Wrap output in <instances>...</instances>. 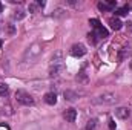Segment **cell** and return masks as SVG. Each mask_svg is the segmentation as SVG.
I'll use <instances>...</instances> for the list:
<instances>
[{
  "label": "cell",
  "instance_id": "cell-11",
  "mask_svg": "<svg viewBox=\"0 0 132 130\" xmlns=\"http://www.w3.org/2000/svg\"><path fill=\"white\" fill-rule=\"evenodd\" d=\"M89 25L94 28V29H98L100 26H101V23H100V20H97V18H91L89 20Z\"/></svg>",
  "mask_w": 132,
  "mask_h": 130
},
{
  "label": "cell",
  "instance_id": "cell-19",
  "mask_svg": "<svg viewBox=\"0 0 132 130\" xmlns=\"http://www.w3.org/2000/svg\"><path fill=\"white\" fill-rule=\"evenodd\" d=\"M129 66H131V70H132V61H131V64H129Z\"/></svg>",
  "mask_w": 132,
  "mask_h": 130
},
{
  "label": "cell",
  "instance_id": "cell-8",
  "mask_svg": "<svg viewBox=\"0 0 132 130\" xmlns=\"http://www.w3.org/2000/svg\"><path fill=\"white\" fill-rule=\"evenodd\" d=\"M109 25H111V28H112L114 31H120V29H121V26H123V23H121L117 17H115V18H114V17H112V18H109Z\"/></svg>",
  "mask_w": 132,
  "mask_h": 130
},
{
  "label": "cell",
  "instance_id": "cell-1",
  "mask_svg": "<svg viewBox=\"0 0 132 130\" xmlns=\"http://www.w3.org/2000/svg\"><path fill=\"white\" fill-rule=\"evenodd\" d=\"M94 104H104V106H111V104H115L117 103V97L114 94H104L101 97H97L94 101Z\"/></svg>",
  "mask_w": 132,
  "mask_h": 130
},
{
  "label": "cell",
  "instance_id": "cell-16",
  "mask_svg": "<svg viewBox=\"0 0 132 130\" xmlns=\"http://www.w3.org/2000/svg\"><path fill=\"white\" fill-rule=\"evenodd\" d=\"M0 130H9V127L5 126V124H0Z\"/></svg>",
  "mask_w": 132,
  "mask_h": 130
},
{
  "label": "cell",
  "instance_id": "cell-2",
  "mask_svg": "<svg viewBox=\"0 0 132 130\" xmlns=\"http://www.w3.org/2000/svg\"><path fill=\"white\" fill-rule=\"evenodd\" d=\"M15 98H17V101H19L20 104H23V106H32L34 104L32 97H31L28 92H25V90H17V92H15Z\"/></svg>",
  "mask_w": 132,
  "mask_h": 130
},
{
  "label": "cell",
  "instance_id": "cell-9",
  "mask_svg": "<svg viewBox=\"0 0 132 130\" xmlns=\"http://www.w3.org/2000/svg\"><path fill=\"white\" fill-rule=\"evenodd\" d=\"M95 34H97L98 37H101V38H106V37L109 35V32H108V29H106L104 26H100L98 29H95Z\"/></svg>",
  "mask_w": 132,
  "mask_h": 130
},
{
  "label": "cell",
  "instance_id": "cell-7",
  "mask_svg": "<svg viewBox=\"0 0 132 130\" xmlns=\"http://www.w3.org/2000/svg\"><path fill=\"white\" fill-rule=\"evenodd\" d=\"M115 5H117V2H114V0H111V2H108V3L100 2L98 3V9H101V11H111Z\"/></svg>",
  "mask_w": 132,
  "mask_h": 130
},
{
  "label": "cell",
  "instance_id": "cell-4",
  "mask_svg": "<svg viewBox=\"0 0 132 130\" xmlns=\"http://www.w3.org/2000/svg\"><path fill=\"white\" fill-rule=\"evenodd\" d=\"M63 115H65V119H66V121L74 123V121H75V118H77V110H75V109H72V107H71V109H66Z\"/></svg>",
  "mask_w": 132,
  "mask_h": 130
},
{
  "label": "cell",
  "instance_id": "cell-10",
  "mask_svg": "<svg viewBox=\"0 0 132 130\" xmlns=\"http://www.w3.org/2000/svg\"><path fill=\"white\" fill-rule=\"evenodd\" d=\"M8 92H9V87H8V84H5V83H0V95H2V97H5V95H8Z\"/></svg>",
  "mask_w": 132,
  "mask_h": 130
},
{
  "label": "cell",
  "instance_id": "cell-14",
  "mask_svg": "<svg viewBox=\"0 0 132 130\" xmlns=\"http://www.w3.org/2000/svg\"><path fill=\"white\" fill-rule=\"evenodd\" d=\"M95 123H97L95 119H89L88 124H86V130H94L95 129Z\"/></svg>",
  "mask_w": 132,
  "mask_h": 130
},
{
  "label": "cell",
  "instance_id": "cell-18",
  "mask_svg": "<svg viewBox=\"0 0 132 130\" xmlns=\"http://www.w3.org/2000/svg\"><path fill=\"white\" fill-rule=\"evenodd\" d=\"M15 18H23V14L20 12V14H15Z\"/></svg>",
  "mask_w": 132,
  "mask_h": 130
},
{
  "label": "cell",
  "instance_id": "cell-6",
  "mask_svg": "<svg viewBox=\"0 0 132 130\" xmlns=\"http://www.w3.org/2000/svg\"><path fill=\"white\" fill-rule=\"evenodd\" d=\"M129 109L128 107H118L117 110H115V115H117V118H121V119H125V118H128L129 116Z\"/></svg>",
  "mask_w": 132,
  "mask_h": 130
},
{
  "label": "cell",
  "instance_id": "cell-12",
  "mask_svg": "<svg viewBox=\"0 0 132 130\" xmlns=\"http://www.w3.org/2000/svg\"><path fill=\"white\" fill-rule=\"evenodd\" d=\"M77 98V95L74 94V92H71V90H66L65 92V99H69V101H74Z\"/></svg>",
  "mask_w": 132,
  "mask_h": 130
},
{
  "label": "cell",
  "instance_id": "cell-17",
  "mask_svg": "<svg viewBox=\"0 0 132 130\" xmlns=\"http://www.w3.org/2000/svg\"><path fill=\"white\" fill-rule=\"evenodd\" d=\"M35 8H37V6H35V5H29V11H35Z\"/></svg>",
  "mask_w": 132,
  "mask_h": 130
},
{
  "label": "cell",
  "instance_id": "cell-13",
  "mask_svg": "<svg viewBox=\"0 0 132 130\" xmlns=\"http://www.w3.org/2000/svg\"><path fill=\"white\" fill-rule=\"evenodd\" d=\"M128 11H129V8H128V6H123V8L117 9V11H115V14H117V15H126V14H128Z\"/></svg>",
  "mask_w": 132,
  "mask_h": 130
},
{
  "label": "cell",
  "instance_id": "cell-3",
  "mask_svg": "<svg viewBox=\"0 0 132 130\" xmlns=\"http://www.w3.org/2000/svg\"><path fill=\"white\" fill-rule=\"evenodd\" d=\"M85 54H86V48H85V44H81V43L74 44V46L71 48V55H72V57H83Z\"/></svg>",
  "mask_w": 132,
  "mask_h": 130
},
{
  "label": "cell",
  "instance_id": "cell-5",
  "mask_svg": "<svg viewBox=\"0 0 132 130\" xmlns=\"http://www.w3.org/2000/svg\"><path fill=\"white\" fill-rule=\"evenodd\" d=\"M43 99H45V103H46V104H49V106H54V104L57 103V95H55L54 92H48V94H45Z\"/></svg>",
  "mask_w": 132,
  "mask_h": 130
},
{
  "label": "cell",
  "instance_id": "cell-15",
  "mask_svg": "<svg viewBox=\"0 0 132 130\" xmlns=\"http://www.w3.org/2000/svg\"><path fill=\"white\" fill-rule=\"evenodd\" d=\"M109 129H111V130H115V123H114L112 119L109 121Z\"/></svg>",
  "mask_w": 132,
  "mask_h": 130
}]
</instances>
